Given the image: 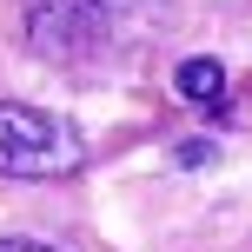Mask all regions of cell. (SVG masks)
I'll return each instance as SVG.
<instances>
[{
    "label": "cell",
    "instance_id": "6da1fadb",
    "mask_svg": "<svg viewBox=\"0 0 252 252\" xmlns=\"http://www.w3.org/2000/svg\"><path fill=\"white\" fill-rule=\"evenodd\" d=\"M166 20H173V0H33L27 47L53 66H100L153 47Z\"/></svg>",
    "mask_w": 252,
    "mask_h": 252
},
{
    "label": "cell",
    "instance_id": "277c9868",
    "mask_svg": "<svg viewBox=\"0 0 252 252\" xmlns=\"http://www.w3.org/2000/svg\"><path fill=\"white\" fill-rule=\"evenodd\" d=\"M213 139H179V166H213Z\"/></svg>",
    "mask_w": 252,
    "mask_h": 252
},
{
    "label": "cell",
    "instance_id": "3957f363",
    "mask_svg": "<svg viewBox=\"0 0 252 252\" xmlns=\"http://www.w3.org/2000/svg\"><path fill=\"white\" fill-rule=\"evenodd\" d=\"M173 87L186 93V100H199V106H206V113H213L219 126L232 120V106H226V60H213V53H199V60H179Z\"/></svg>",
    "mask_w": 252,
    "mask_h": 252
},
{
    "label": "cell",
    "instance_id": "5b68a950",
    "mask_svg": "<svg viewBox=\"0 0 252 252\" xmlns=\"http://www.w3.org/2000/svg\"><path fill=\"white\" fill-rule=\"evenodd\" d=\"M0 252H53V246H33V239H0Z\"/></svg>",
    "mask_w": 252,
    "mask_h": 252
},
{
    "label": "cell",
    "instance_id": "7a4b0ae2",
    "mask_svg": "<svg viewBox=\"0 0 252 252\" xmlns=\"http://www.w3.org/2000/svg\"><path fill=\"white\" fill-rule=\"evenodd\" d=\"M87 166V139L73 120L27 100H0V179H73Z\"/></svg>",
    "mask_w": 252,
    "mask_h": 252
}]
</instances>
